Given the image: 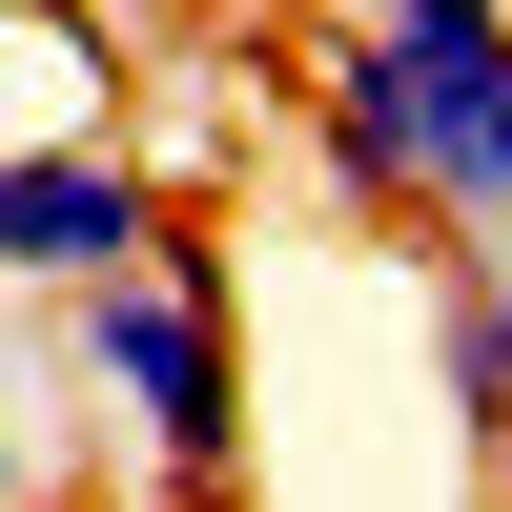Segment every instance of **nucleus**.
<instances>
[{
  "instance_id": "f257e3e1",
  "label": "nucleus",
  "mask_w": 512,
  "mask_h": 512,
  "mask_svg": "<svg viewBox=\"0 0 512 512\" xmlns=\"http://www.w3.org/2000/svg\"><path fill=\"white\" fill-rule=\"evenodd\" d=\"M308 164L369 226H512V21H349L308 62Z\"/></svg>"
},
{
  "instance_id": "f03ea898",
  "label": "nucleus",
  "mask_w": 512,
  "mask_h": 512,
  "mask_svg": "<svg viewBox=\"0 0 512 512\" xmlns=\"http://www.w3.org/2000/svg\"><path fill=\"white\" fill-rule=\"evenodd\" d=\"M41 349H62V390L103 410L185 512H226V472H246V349H226V267H205L185 226H144L82 287H41Z\"/></svg>"
},
{
  "instance_id": "423d86ee",
  "label": "nucleus",
  "mask_w": 512,
  "mask_h": 512,
  "mask_svg": "<svg viewBox=\"0 0 512 512\" xmlns=\"http://www.w3.org/2000/svg\"><path fill=\"white\" fill-rule=\"evenodd\" d=\"M369 21H512V0H369Z\"/></svg>"
},
{
  "instance_id": "7ed1b4c3",
  "label": "nucleus",
  "mask_w": 512,
  "mask_h": 512,
  "mask_svg": "<svg viewBox=\"0 0 512 512\" xmlns=\"http://www.w3.org/2000/svg\"><path fill=\"white\" fill-rule=\"evenodd\" d=\"M144 226H164V185H144V144H123L103 103H62V123L0 144V287H82V267H123Z\"/></svg>"
},
{
  "instance_id": "39448f33",
  "label": "nucleus",
  "mask_w": 512,
  "mask_h": 512,
  "mask_svg": "<svg viewBox=\"0 0 512 512\" xmlns=\"http://www.w3.org/2000/svg\"><path fill=\"white\" fill-rule=\"evenodd\" d=\"M0 512H41V431H21V390H0Z\"/></svg>"
},
{
  "instance_id": "20e7f679",
  "label": "nucleus",
  "mask_w": 512,
  "mask_h": 512,
  "mask_svg": "<svg viewBox=\"0 0 512 512\" xmlns=\"http://www.w3.org/2000/svg\"><path fill=\"white\" fill-rule=\"evenodd\" d=\"M431 410L512 472V226H431Z\"/></svg>"
}]
</instances>
